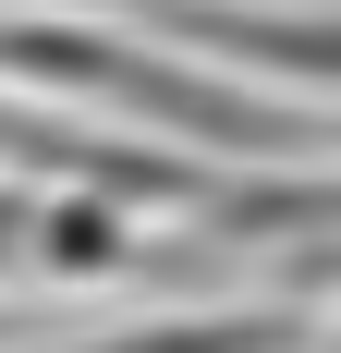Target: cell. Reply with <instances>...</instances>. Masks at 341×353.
I'll return each mask as SVG.
<instances>
[{"label":"cell","mask_w":341,"mask_h":353,"mask_svg":"<svg viewBox=\"0 0 341 353\" xmlns=\"http://www.w3.org/2000/svg\"><path fill=\"white\" fill-rule=\"evenodd\" d=\"M98 353H280V317L256 329V317H195V329H122V341H98Z\"/></svg>","instance_id":"obj_1"}]
</instances>
